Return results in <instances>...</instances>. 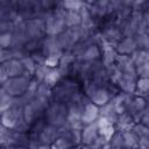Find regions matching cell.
<instances>
[{"label":"cell","instance_id":"obj_14","mask_svg":"<svg viewBox=\"0 0 149 149\" xmlns=\"http://www.w3.org/2000/svg\"><path fill=\"white\" fill-rule=\"evenodd\" d=\"M101 48L98 44H91L90 47H87L85 49V51L83 52V55L80 56V58L78 61L81 62H94V61H99L101 59Z\"/></svg>","mask_w":149,"mask_h":149},{"label":"cell","instance_id":"obj_7","mask_svg":"<svg viewBox=\"0 0 149 149\" xmlns=\"http://www.w3.org/2000/svg\"><path fill=\"white\" fill-rule=\"evenodd\" d=\"M99 129H98V123L97 121L86 125L81 129V146H91L98 137H99Z\"/></svg>","mask_w":149,"mask_h":149},{"label":"cell","instance_id":"obj_9","mask_svg":"<svg viewBox=\"0 0 149 149\" xmlns=\"http://www.w3.org/2000/svg\"><path fill=\"white\" fill-rule=\"evenodd\" d=\"M97 123H98V129H99V134L100 136L105 137L107 141L111 140V137L115 134L116 132V127L115 125L109 121L108 119H105V118H99L97 120Z\"/></svg>","mask_w":149,"mask_h":149},{"label":"cell","instance_id":"obj_30","mask_svg":"<svg viewBox=\"0 0 149 149\" xmlns=\"http://www.w3.org/2000/svg\"><path fill=\"white\" fill-rule=\"evenodd\" d=\"M21 62H22V65H23L24 70H26L29 74H31V77H33L34 71H35V68H36V62L33 59V57L29 55V56L24 57Z\"/></svg>","mask_w":149,"mask_h":149},{"label":"cell","instance_id":"obj_11","mask_svg":"<svg viewBox=\"0 0 149 149\" xmlns=\"http://www.w3.org/2000/svg\"><path fill=\"white\" fill-rule=\"evenodd\" d=\"M116 87L119 88L120 92H125L127 94H136V87H137V80L126 77V76H121V78L115 83Z\"/></svg>","mask_w":149,"mask_h":149},{"label":"cell","instance_id":"obj_37","mask_svg":"<svg viewBox=\"0 0 149 149\" xmlns=\"http://www.w3.org/2000/svg\"><path fill=\"white\" fill-rule=\"evenodd\" d=\"M143 20H144L146 26H147V34H149V10L143 12Z\"/></svg>","mask_w":149,"mask_h":149},{"label":"cell","instance_id":"obj_8","mask_svg":"<svg viewBox=\"0 0 149 149\" xmlns=\"http://www.w3.org/2000/svg\"><path fill=\"white\" fill-rule=\"evenodd\" d=\"M59 129L54 127V126H50V125H47L44 127V129L41 132V134L38 135L37 137V141L41 143V144H49L51 146L56 140L57 137L59 136Z\"/></svg>","mask_w":149,"mask_h":149},{"label":"cell","instance_id":"obj_6","mask_svg":"<svg viewBox=\"0 0 149 149\" xmlns=\"http://www.w3.org/2000/svg\"><path fill=\"white\" fill-rule=\"evenodd\" d=\"M0 68L5 70V72L7 73V76L9 78H15V77H21V76L31 77V74H29L24 70L22 62L17 61V59H10V61H7L5 63H1Z\"/></svg>","mask_w":149,"mask_h":149},{"label":"cell","instance_id":"obj_20","mask_svg":"<svg viewBox=\"0 0 149 149\" xmlns=\"http://www.w3.org/2000/svg\"><path fill=\"white\" fill-rule=\"evenodd\" d=\"M49 71H50V69L44 63H37L35 71H34V74H33V78L38 83H44L45 77H47Z\"/></svg>","mask_w":149,"mask_h":149},{"label":"cell","instance_id":"obj_32","mask_svg":"<svg viewBox=\"0 0 149 149\" xmlns=\"http://www.w3.org/2000/svg\"><path fill=\"white\" fill-rule=\"evenodd\" d=\"M136 73L139 78H146L149 77V62H146L141 65L136 66Z\"/></svg>","mask_w":149,"mask_h":149},{"label":"cell","instance_id":"obj_41","mask_svg":"<svg viewBox=\"0 0 149 149\" xmlns=\"http://www.w3.org/2000/svg\"><path fill=\"white\" fill-rule=\"evenodd\" d=\"M126 149H139V148H126Z\"/></svg>","mask_w":149,"mask_h":149},{"label":"cell","instance_id":"obj_15","mask_svg":"<svg viewBox=\"0 0 149 149\" xmlns=\"http://www.w3.org/2000/svg\"><path fill=\"white\" fill-rule=\"evenodd\" d=\"M136 123L134 116L127 112L120 114L118 116V120L115 122V127H116V130H128V129H133L134 125Z\"/></svg>","mask_w":149,"mask_h":149},{"label":"cell","instance_id":"obj_26","mask_svg":"<svg viewBox=\"0 0 149 149\" xmlns=\"http://www.w3.org/2000/svg\"><path fill=\"white\" fill-rule=\"evenodd\" d=\"M98 88H99V86H98L92 79H90V80H87V81L84 83V85H83V87H81V91H83V93H84L88 99H91L92 95L95 93V91H97Z\"/></svg>","mask_w":149,"mask_h":149},{"label":"cell","instance_id":"obj_23","mask_svg":"<svg viewBox=\"0 0 149 149\" xmlns=\"http://www.w3.org/2000/svg\"><path fill=\"white\" fill-rule=\"evenodd\" d=\"M72 147H76V146L64 135H59L57 140L51 144V149H70Z\"/></svg>","mask_w":149,"mask_h":149},{"label":"cell","instance_id":"obj_27","mask_svg":"<svg viewBox=\"0 0 149 149\" xmlns=\"http://www.w3.org/2000/svg\"><path fill=\"white\" fill-rule=\"evenodd\" d=\"M13 41V33L0 34V49H12Z\"/></svg>","mask_w":149,"mask_h":149},{"label":"cell","instance_id":"obj_33","mask_svg":"<svg viewBox=\"0 0 149 149\" xmlns=\"http://www.w3.org/2000/svg\"><path fill=\"white\" fill-rule=\"evenodd\" d=\"M15 28V22L13 21H0V34L13 33Z\"/></svg>","mask_w":149,"mask_h":149},{"label":"cell","instance_id":"obj_29","mask_svg":"<svg viewBox=\"0 0 149 149\" xmlns=\"http://www.w3.org/2000/svg\"><path fill=\"white\" fill-rule=\"evenodd\" d=\"M108 144L111 148H123V139H122V134L120 130L115 132V134L108 141Z\"/></svg>","mask_w":149,"mask_h":149},{"label":"cell","instance_id":"obj_35","mask_svg":"<svg viewBox=\"0 0 149 149\" xmlns=\"http://www.w3.org/2000/svg\"><path fill=\"white\" fill-rule=\"evenodd\" d=\"M136 122H140V123L149 127V104H148L147 108L136 118Z\"/></svg>","mask_w":149,"mask_h":149},{"label":"cell","instance_id":"obj_18","mask_svg":"<svg viewBox=\"0 0 149 149\" xmlns=\"http://www.w3.org/2000/svg\"><path fill=\"white\" fill-rule=\"evenodd\" d=\"M15 98L12 97L8 93H6L2 88H0V112H6L14 107L15 105Z\"/></svg>","mask_w":149,"mask_h":149},{"label":"cell","instance_id":"obj_34","mask_svg":"<svg viewBox=\"0 0 149 149\" xmlns=\"http://www.w3.org/2000/svg\"><path fill=\"white\" fill-rule=\"evenodd\" d=\"M59 59H61V57H58V56H48L44 59V64L49 69H56L59 66Z\"/></svg>","mask_w":149,"mask_h":149},{"label":"cell","instance_id":"obj_36","mask_svg":"<svg viewBox=\"0 0 149 149\" xmlns=\"http://www.w3.org/2000/svg\"><path fill=\"white\" fill-rule=\"evenodd\" d=\"M13 59L12 55V49H0V62L5 63L7 61Z\"/></svg>","mask_w":149,"mask_h":149},{"label":"cell","instance_id":"obj_2","mask_svg":"<svg viewBox=\"0 0 149 149\" xmlns=\"http://www.w3.org/2000/svg\"><path fill=\"white\" fill-rule=\"evenodd\" d=\"M68 114H69V108L66 104L59 101H51L48 108L45 109L43 118L48 125L59 129L66 123Z\"/></svg>","mask_w":149,"mask_h":149},{"label":"cell","instance_id":"obj_3","mask_svg":"<svg viewBox=\"0 0 149 149\" xmlns=\"http://www.w3.org/2000/svg\"><path fill=\"white\" fill-rule=\"evenodd\" d=\"M31 79L33 77H27V76L9 78L7 81L1 84V88L12 97H21L29 88Z\"/></svg>","mask_w":149,"mask_h":149},{"label":"cell","instance_id":"obj_25","mask_svg":"<svg viewBox=\"0 0 149 149\" xmlns=\"http://www.w3.org/2000/svg\"><path fill=\"white\" fill-rule=\"evenodd\" d=\"M74 61H76V56L72 51H64L59 59V66L71 68V65L74 63Z\"/></svg>","mask_w":149,"mask_h":149},{"label":"cell","instance_id":"obj_12","mask_svg":"<svg viewBox=\"0 0 149 149\" xmlns=\"http://www.w3.org/2000/svg\"><path fill=\"white\" fill-rule=\"evenodd\" d=\"M98 119H99V107L92 102H88L83 111V115H81L83 125L84 126L91 125V123L95 122Z\"/></svg>","mask_w":149,"mask_h":149},{"label":"cell","instance_id":"obj_22","mask_svg":"<svg viewBox=\"0 0 149 149\" xmlns=\"http://www.w3.org/2000/svg\"><path fill=\"white\" fill-rule=\"evenodd\" d=\"M61 5L64 9L68 12H79L83 6L85 5V1H79V0H65L61 1Z\"/></svg>","mask_w":149,"mask_h":149},{"label":"cell","instance_id":"obj_5","mask_svg":"<svg viewBox=\"0 0 149 149\" xmlns=\"http://www.w3.org/2000/svg\"><path fill=\"white\" fill-rule=\"evenodd\" d=\"M42 54L48 57V56H58L62 57L63 55V50L59 47L57 36H44L43 41H42V48H41Z\"/></svg>","mask_w":149,"mask_h":149},{"label":"cell","instance_id":"obj_17","mask_svg":"<svg viewBox=\"0 0 149 149\" xmlns=\"http://www.w3.org/2000/svg\"><path fill=\"white\" fill-rule=\"evenodd\" d=\"M118 113L115 112V108L113 106V104L109 101L107 102L106 105L99 107V118H105V119H108L109 121H112L114 125L118 120Z\"/></svg>","mask_w":149,"mask_h":149},{"label":"cell","instance_id":"obj_28","mask_svg":"<svg viewBox=\"0 0 149 149\" xmlns=\"http://www.w3.org/2000/svg\"><path fill=\"white\" fill-rule=\"evenodd\" d=\"M133 130L136 133V135L139 136V139H146V140H149V127L140 123V122H136L133 127Z\"/></svg>","mask_w":149,"mask_h":149},{"label":"cell","instance_id":"obj_38","mask_svg":"<svg viewBox=\"0 0 149 149\" xmlns=\"http://www.w3.org/2000/svg\"><path fill=\"white\" fill-rule=\"evenodd\" d=\"M142 49L149 51V34H146V36H144V42H143Z\"/></svg>","mask_w":149,"mask_h":149},{"label":"cell","instance_id":"obj_24","mask_svg":"<svg viewBox=\"0 0 149 149\" xmlns=\"http://www.w3.org/2000/svg\"><path fill=\"white\" fill-rule=\"evenodd\" d=\"M135 95H142V97L149 95V77L137 79V87Z\"/></svg>","mask_w":149,"mask_h":149},{"label":"cell","instance_id":"obj_39","mask_svg":"<svg viewBox=\"0 0 149 149\" xmlns=\"http://www.w3.org/2000/svg\"><path fill=\"white\" fill-rule=\"evenodd\" d=\"M1 149H19V148L14 146H8V147H1Z\"/></svg>","mask_w":149,"mask_h":149},{"label":"cell","instance_id":"obj_19","mask_svg":"<svg viewBox=\"0 0 149 149\" xmlns=\"http://www.w3.org/2000/svg\"><path fill=\"white\" fill-rule=\"evenodd\" d=\"M130 58H132L133 63L135 64V66L141 65L146 62H149V51H147L144 49H137L136 51H134L130 55Z\"/></svg>","mask_w":149,"mask_h":149},{"label":"cell","instance_id":"obj_10","mask_svg":"<svg viewBox=\"0 0 149 149\" xmlns=\"http://www.w3.org/2000/svg\"><path fill=\"white\" fill-rule=\"evenodd\" d=\"M113 97H114V94L107 87H99L90 100L92 104L97 105L98 107H101V106L106 105L107 102H109Z\"/></svg>","mask_w":149,"mask_h":149},{"label":"cell","instance_id":"obj_31","mask_svg":"<svg viewBox=\"0 0 149 149\" xmlns=\"http://www.w3.org/2000/svg\"><path fill=\"white\" fill-rule=\"evenodd\" d=\"M12 55H13V59L22 61L24 57L29 56L30 54L24 48H12Z\"/></svg>","mask_w":149,"mask_h":149},{"label":"cell","instance_id":"obj_1","mask_svg":"<svg viewBox=\"0 0 149 149\" xmlns=\"http://www.w3.org/2000/svg\"><path fill=\"white\" fill-rule=\"evenodd\" d=\"M80 91H81V87L79 85V81L76 78H72V77L64 78L58 85L52 87L51 101H59V102L66 104L76 93Z\"/></svg>","mask_w":149,"mask_h":149},{"label":"cell","instance_id":"obj_40","mask_svg":"<svg viewBox=\"0 0 149 149\" xmlns=\"http://www.w3.org/2000/svg\"><path fill=\"white\" fill-rule=\"evenodd\" d=\"M70 149H81V146H77V147H72Z\"/></svg>","mask_w":149,"mask_h":149},{"label":"cell","instance_id":"obj_4","mask_svg":"<svg viewBox=\"0 0 149 149\" xmlns=\"http://www.w3.org/2000/svg\"><path fill=\"white\" fill-rule=\"evenodd\" d=\"M21 120H23V107H13L1 113V126L8 129H14Z\"/></svg>","mask_w":149,"mask_h":149},{"label":"cell","instance_id":"obj_13","mask_svg":"<svg viewBox=\"0 0 149 149\" xmlns=\"http://www.w3.org/2000/svg\"><path fill=\"white\" fill-rule=\"evenodd\" d=\"M136 50H137V45H136V42H135L134 37H123L118 43V47H116V52L119 55L130 56Z\"/></svg>","mask_w":149,"mask_h":149},{"label":"cell","instance_id":"obj_21","mask_svg":"<svg viewBox=\"0 0 149 149\" xmlns=\"http://www.w3.org/2000/svg\"><path fill=\"white\" fill-rule=\"evenodd\" d=\"M65 24L68 28L78 27L81 24V16L79 12H68L65 16Z\"/></svg>","mask_w":149,"mask_h":149},{"label":"cell","instance_id":"obj_42","mask_svg":"<svg viewBox=\"0 0 149 149\" xmlns=\"http://www.w3.org/2000/svg\"><path fill=\"white\" fill-rule=\"evenodd\" d=\"M112 149H125V148H112Z\"/></svg>","mask_w":149,"mask_h":149},{"label":"cell","instance_id":"obj_16","mask_svg":"<svg viewBox=\"0 0 149 149\" xmlns=\"http://www.w3.org/2000/svg\"><path fill=\"white\" fill-rule=\"evenodd\" d=\"M122 139H123V148H139L140 139L133 129L121 130Z\"/></svg>","mask_w":149,"mask_h":149}]
</instances>
